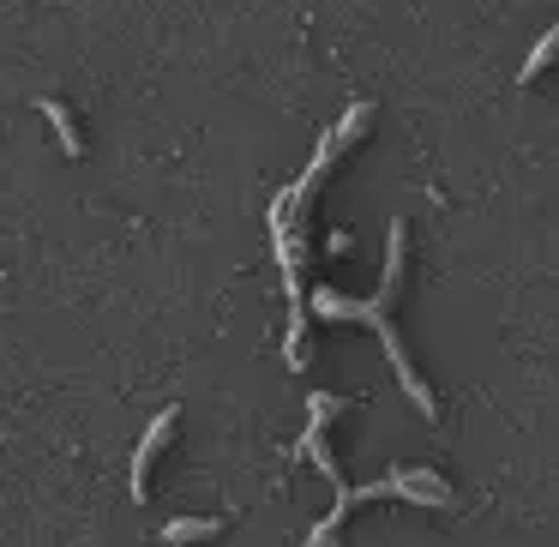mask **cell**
<instances>
[{"instance_id":"1","label":"cell","mask_w":559,"mask_h":547,"mask_svg":"<svg viewBox=\"0 0 559 547\" xmlns=\"http://www.w3.org/2000/svg\"><path fill=\"white\" fill-rule=\"evenodd\" d=\"M403 235H409V223H391V253H385V283H379V295L373 301H349V295H331V289H313V313L319 319H367V325L379 331V343H385V355H391V367H397V385L415 397V409L427 415V421H439V403H433V391L415 379V361H409V349H403V337H397V325H391V301H397V283H403ZM301 307V313H307Z\"/></svg>"},{"instance_id":"2","label":"cell","mask_w":559,"mask_h":547,"mask_svg":"<svg viewBox=\"0 0 559 547\" xmlns=\"http://www.w3.org/2000/svg\"><path fill=\"white\" fill-rule=\"evenodd\" d=\"M169 433H175V409H163L157 421L145 427V439H139V451H133V499H139V506L151 499V463H157V451L169 445Z\"/></svg>"},{"instance_id":"3","label":"cell","mask_w":559,"mask_h":547,"mask_svg":"<svg viewBox=\"0 0 559 547\" xmlns=\"http://www.w3.org/2000/svg\"><path fill=\"white\" fill-rule=\"evenodd\" d=\"M211 535H223V523L217 518H193V523H163V542L169 547H181V542H211Z\"/></svg>"},{"instance_id":"4","label":"cell","mask_w":559,"mask_h":547,"mask_svg":"<svg viewBox=\"0 0 559 547\" xmlns=\"http://www.w3.org/2000/svg\"><path fill=\"white\" fill-rule=\"evenodd\" d=\"M37 109L49 115V127H55V133H61V151H67V157H79V127H73V115H67L61 103H49V97H43Z\"/></svg>"},{"instance_id":"5","label":"cell","mask_w":559,"mask_h":547,"mask_svg":"<svg viewBox=\"0 0 559 547\" xmlns=\"http://www.w3.org/2000/svg\"><path fill=\"white\" fill-rule=\"evenodd\" d=\"M554 43H559V37H554V31H547V37H542V49H535V55H530V67H523V73H518V85H530V79H535V73H542V67H547V61H554Z\"/></svg>"}]
</instances>
